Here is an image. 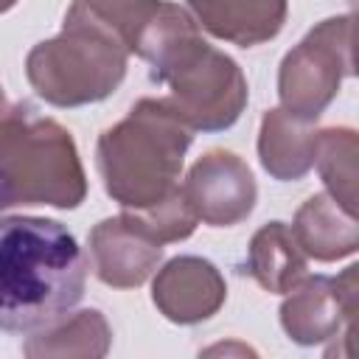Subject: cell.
Instances as JSON below:
<instances>
[{"instance_id": "obj_1", "label": "cell", "mask_w": 359, "mask_h": 359, "mask_svg": "<svg viewBox=\"0 0 359 359\" xmlns=\"http://www.w3.org/2000/svg\"><path fill=\"white\" fill-rule=\"evenodd\" d=\"M87 261L76 236L45 216L0 219V331L34 334L84 297Z\"/></svg>"}, {"instance_id": "obj_2", "label": "cell", "mask_w": 359, "mask_h": 359, "mask_svg": "<svg viewBox=\"0 0 359 359\" xmlns=\"http://www.w3.org/2000/svg\"><path fill=\"white\" fill-rule=\"evenodd\" d=\"M194 129L165 98H140L129 115L101 132L95 163L107 196L129 213L168 202L180 188Z\"/></svg>"}, {"instance_id": "obj_3", "label": "cell", "mask_w": 359, "mask_h": 359, "mask_svg": "<svg viewBox=\"0 0 359 359\" xmlns=\"http://www.w3.org/2000/svg\"><path fill=\"white\" fill-rule=\"evenodd\" d=\"M87 196V177L73 135L34 104L0 115V210L50 205L73 210Z\"/></svg>"}, {"instance_id": "obj_4", "label": "cell", "mask_w": 359, "mask_h": 359, "mask_svg": "<svg viewBox=\"0 0 359 359\" xmlns=\"http://www.w3.org/2000/svg\"><path fill=\"white\" fill-rule=\"evenodd\" d=\"M129 50L101 20L70 3L62 31L25 56L28 84L53 107H84L112 95L126 76Z\"/></svg>"}, {"instance_id": "obj_5", "label": "cell", "mask_w": 359, "mask_h": 359, "mask_svg": "<svg viewBox=\"0 0 359 359\" xmlns=\"http://www.w3.org/2000/svg\"><path fill=\"white\" fill-rule=\"evenodd\" d=\"M151 79L171 90L165 101L194 132L230 129L241 118L250 95L241 67L202 36Z\"/></svg>"}, {"instance_id": "obj_6", "label": "cell", "mask_w": 359, "mask_h": 359, "mask_svg": "<svg viewBox=\"0 0 359 359\" xmlns=\"http://www.w3.org/2000/svg\"><path fill=\"white\" fill-rule=\"evenodd\" d=\"M353 14L317 22L280 62V109L300 121H317L353 73Z\"/></svg>"}, {"instance_id": "obj_7", "label": "cell", "mask_w": 359, "mask_h": 359, "mask_svg": "<svg viewBox=\"0 0 359 359\" xmlns=\"http://www.w3.org/2000/svg\"><path fill=\"white\" fill-rule=\"evenodd\" d=\"M359 311V266L351 264L342 275H306L286 292L280 303V325L297 345H320L334 337L356 334Z\"/></svg>"}, {"instance_id": "obj_8", "label": "cell", "mask_w": 359, "mask_h": 359, "mask_svg": "<svg viewBox=\"0 0 359 359\" xmlns=\"http://www.w3.org/2000/svg\"><path fill=\"white\" fill-rule=\"evenodd\" d=\"M182 191L196 219L210 227H233L244 222L258 202V185L250 165L224 149L202 154L191 165Z\"/></svg>"}, {"instance_id": "obj_9", "label": "cell", "mask_w": 359, "mask_h": 359, "mask_svg": "<svg viewBox=\"0 0 359 359\" xmlns=\"http://www.w3.org/2000/svg\"><path fill=\"white\" fill-rule=\"evenodd\" d=\"M87 244L95 278L112 289H137L163 261V244L126 210L101 219Z\"/></svg>"}, {"instance_id": "obj_10", "label": "cell", "mask_w": 359, "mask_h": 359, "mask_svg": "<svg viewBox=\"0 0 359 359\" xmlns=\"http://www.w3.org/2000/svg\"><path fill=\"white\" fill-rule=\"evenodd\" d=\"M227 300L222 272L199 255L171 258L151 283V303L177 325H196L210 320Z\"/></svg>"}, {"instance_id": "obj_11", "label": "cell", "mask_w": 359, "mask_h": 359, "mask_svg": "<svg viewBox=\"0 0 359 359\" xmlns=\"http://www.w3.org/2000/svg\"><path fill=\"white\" fill-rule=\"evenodd\" d=\"M196 25L238 48L275 39L286 22L289 0H185Z\"/></svg>"}, {"instance_id": "obj_12", "label": "cell", "mask_w": 359, "mask_h": 359, "mask_svg": "<svg viewBox=\"0 0 359 359\" xmlns=\"http://www.w3.org/2000/svg\"><path fill=\"white\" fill-rule=\"evenodd\" d=\"M199 36V25L188 8L168 0H146L126 25L123 45L129 53L149 62L151 76H157L180 50H185Z\"/></svg>"}, {"instance_id": "obj_13", "label": "cell", "mask_w": 359, "mask_h": 359, "mask_svg": "<svg viewBox=\"0 0 359 359\" xmlns=\"http://www.w3.org/2000/svg\"><path fill=\"white\" fill-rule=\"evenodd\" d=\"M317 129L286 109H266L258 129V160L272 180L294 182L314 168Z\"/></svg>"}, {"instance_id": "obj_14", "label": "cell", "mask_w": 359, "mask_h": 359, "mask_svg": "<svg viewBox=\"0 0 359 359\" xmlns=\"http://www.w3.org/2000/svg\"><path fill=\"white\" fill-rule=\"evenodd\" d=\"M292 236L306 252V258L325 264L348 258L359 247L356 216L348 213L331 194H314L297 208Z\"/></svg>"}, {"instance_id": "obj_15", "label": "cell", "mask_w": 359, "mask_h": 359, "mask_svg": "<svg viewBox=\"0 0 359 359\" xmlns=\"http://www.w3.org/2000/svg\"><path fill=\"white\" fill-rule=\"evenodd\" d=\"M247 275L269 294H286L309 275V261L283 222H269L255 230L247 250Z\"/></svg>"}, {"instance_id": "obj_16", "label": "cell", "mask_w": 359, "mask_h": 359, "mask_svg": "<svg viewBox=\"0 0 359 359\" xmlns=\"http://www.w3.org/2000/svg\"><path fill=\"white\" fill-rule=\"evenodd\" d=\"M112 345V331L107 317L98 309H84L76 314H65L59 320H53L50 325L34 331L25 345L22 353L31 359H65V356H107Z\"/></svg>"}, {"instance_id": "obj_17", "label": "cell", "mask_w": 359, "mask_h": 359, "mask_svg": "<svg viewBox=\"0 0 359 359\" xmlns=\"http://www.w3.org/2000/svg\"><path fill=\"white\" fill-rule=\"evenodd\" d=\"M356 157L359 137L348 126H334L317 132L314 163L325 182V194H331L348 213L356 216Z\"/></svg>"}, {"instance_id": "obj_18", "label": "cell", "mask_w": 359, "mask_h": 359, "mask_svg": "<svg viewBox=\"0 0 359 359\" xmlns=\"http://www.w3.org/2000/svg\"><path fill=\"white\" fill-rule=\"evenodd\" d=\"M17 6V0H0V14H6L8 8H14Z\"/></svg>"}, {"instance_id": "obj_19", "label": "cell", "mask_w": 359, "mask_h": 359, "mask_svg": "<svg viewBox=\"0 0 359 359\" xmlns=\"http://www.w3.org/2000/svg\"><path fill=\"white\" fill-rule=\"evenodd\" d=\"M8 109V101H6V95H3V87H0V115Z\"/></svg>"}]
</instances>
